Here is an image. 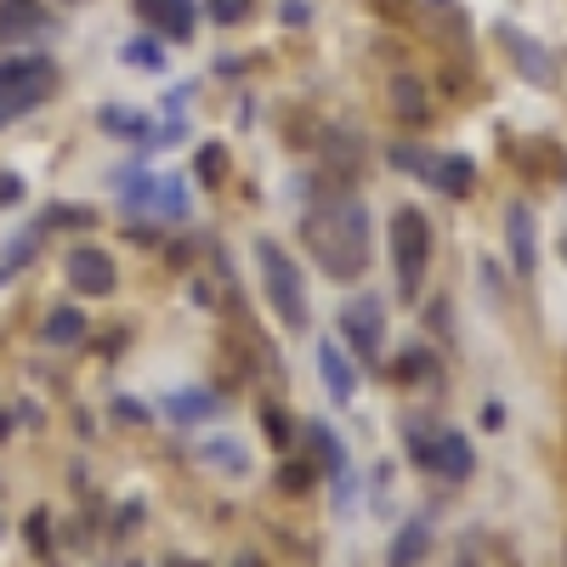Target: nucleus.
Segmentation results:
<instances>
[{
  "instance_id": "nucleus-1",
  "label": "nucleus",
  "mask_w": 567,
  "mask_h": 567,
  "mask_svg": "<svg viewBox=\"0 0 567 567\" xmlns=\"http://www.w3.org/2000/svg\"><path fill=\"white\" fill-rule=\"evenodd\" d=\"M307 245H312L323 278L352 284L369 267V210L358 199H323L307 216Z\"/></svg>"
},
{
  "instance_id": "nucleus-2",
  "label": "nucleus",
  "mask_w": 567,
  "mask_h": 567,
  "mask_svg": "<svg viewBox=\"0 0 567 567\" xmlns=\"http://www.w3.org/2000/svg\"><path fill=\"white\" fill-rule=\"evenodd\" d=\"M256 267H261V284H267V301H272L278 323L290 329V336H301L312 323V307H307V278H301L296 256H284L272 239H256Z\"/></svg>"
},
{
  "instance_id": "nucleus-3",
  "label": "nucleus",
  "mask_w": 567,
  "mask_h": 567,
  "mask_svg": "<svg viewBox=\"0 0 567 567\" xmlns=\"http://www.w3.org/2000/svg\"><path fill=\"white\" fill-rule=\"evenodd\" d=\"M425 261H432V221L409 205V210L392 216V267H398V296H403V301L420 296Z\"/></svg>"
},
{
  "instance_id": "nucleus-4",
  "label": "nucleus",
  "mask_w": 567,
  "mask_h": 567,
  "mask_svg": "<svg viewBox=\"0 0 567 567\" xmlns=\"http://www.w3.org/2000/svg\"><path fill=\"white\" fill-rule=\"evenodd\" d=\"M52 63L45 58H12V63H0V125H12L23 120L29 109H40L45 97H52Z\"/></svg>"
},
{
  "instance_id": "nucleus-5",
  "label": "nucleus",
  "mask_w": 567,
  "mask_h": 567,
  "mask_svg": "<svg viewBox=\"0 0 567 567\" xmlns=\"http://www.w3.org/2000/svg\"><path fill=\"white\" fill-rule=\"evenodd\" d=\"M341 336H347V347L358 352V358H381V347H386V301L381 296H352L347 307H341Z\"/></svg>"
},
{
  "instance_id": "nucleus-6",
  "label": "nucleus",
  "mask_w": 567,
  "mask_h": 567,
  "mask_svg": "<svg viewBox=\"0 0 567 567\" xmlns=\"http://www.w3.org/2000/svg\"><path fill=\"white\" fill-rule=\"evenodd\" d=\"M392 159H398L403 171L425 176V182H432L437 194H449V199H465V194H471V182H477V165H471L465 154H443V159H432V154H414V148H392Z\"/></svg>"
},
{
  "instance_id": "nucleus-7",
  "label": "nucleus",
  "mask_w": 567,
  "mask_h": 567,
  "mask_svg": "<svg viewBox=\"0 0 567 567\" xmlns=\"http://www.w3.org/2000/svg\"><path fill=\"white\" fill-rule=\"evenodd\" d=\"M125 210H148L159 221H182L187 216V182L182 176H131L125 182Z\"/></svg>"
},
{
  "instance_id": "nucleus-8",
  "label": "nucleus",
  "mask_w": 567,
  "mask_h": 567,
  "mask_svg": "<svg viewBox=\"0 0 567 567\" xmlns=\"http://www.w3.org/2000/svg\"><path fill=\"white\" fill-rule=\"evenodd\" d=\"M409 460L437 471V477H471V443L460 432H437V437H409Z\"/></svg>"
},
{
  "instance_id": "nucleus-9",
  "label": "nucleus",
  "mask_w": 567,
  "mask_h": 567,
  "mask_svg": "<svg viewBox=\"0 0 567 567\" xmlns=\"http://www.w3.org/2000/svg\"><path fill=\"white\" fill-rule=\"evenodd\" d=\"M63 272H69V284H74L80 296H109L114 284H120L114 256H109V250H91V245L69 250V256H63Z\"/></svg>"
},
{
  "instance_id": "nucleus-10",
  "label": "nucleus",
  "mask_w": 567,
  "mask_h": 567,
  "mask_svg": "<svg viewBox=\"0 0 567 567\" xmlns=\"http://www.w3.org/2000/svg\"><path fill=\"white\" fill-rule=\"evenodd\" d=\"M136 18L165 40H194V0H136Z\"/></svg>"
},
{
  "instance_id": "nucleus-11",
  "label": "nucleus",
  "mask_w": 567,
  "mask_h": 567,
  "mask_svg": "<svg viewBox=\"0 0 567 567\" xmlns=\"http://www.w3.org/2000/svg\"><path fill=\"white\" fill-rule=\"evenodd\" d=\"M318 374H323V386L336 403H352L358 398V369L347 363L341 341H318Z\"/></svg>"
},
{
  "instance_id": "nucleus-12",
  "label": "nucleus",
  "mask_w": 567,
  "mask_h": 567,
  "mask_svg": "<svg viewBox=\"0 0 567 567\" xmlns=\"http://www.w3.org/2000/svg\"><path fill=\"white\" fill-rule=\"evenodd\" d=\"M505 239H511V267H516V272H534L539 239H534V210H528V205H511V210H505Z\"/></svg>"
},
{
  "instance_id": "nucleus-13",
  "label": "nucleus",
  "mask_w": 567,
  "mask_h": 567,
  "mask_svg": "<svg viewBox=\"0 0 567 567\" xmlns=\"http://www.w3.org/2000/svg\"><path fill=\"white\" fill-rule=\"evenodd\" d=\"M307 437H312V454H318V465H329V477H336V488L347 494L352 471H347V449H341V437L329 432V425H307Z\"/></svg>"
},
{
  "instance_id": "nucleus-14",
  "label": "nucleus",
  "mask_w": 567,
  "mask_h": 567,
  "mask_svg": "<svg viewBox=\"0 0 567 567\" xmlns=\"http://www.w3.org/2000/svg\"><path fill=\"white\" fill-rule=\"evenodd\" d=\"M45 7L40 0H0V34H40Z\"/></svg>"
},
{
  "instance_id": "nucleus-15",
  "label": "nucleus",
  "mask_w": 567,
  "mask_h": 567,
  "mask_svg": "<svg viewBox=\"0 0 567 567\" xmlns=\"http://www.w3.org/2000/svg\"><path fill=\"white\" fill-rule=\"evenodd\" d=\"M216 409H221V403H216L210 392H199V386H187V392H171V398H165V414L182 420V425H187V420H210Z\"/></svg>"
},
{
  "instance_id": "nucleus-16",
  "label": "nucleus",
  "mask_w": 567,
  "mask_h": 567,
  "mask_svg": "<svg viewBox=\"0 0 567 567\" xmlns=\"http://www.w3.org/2000/svg\"><path fill=\"white\" fill-rule=\"evenodd\" d=\"M425 550H432V528H425V523H409V528L392 539V556H386V567H414Z\"/></svg>"
},
{
  "instance_id": "nucleus-17",
  "label": "nucleus",
  "mask_w": 567,
  "mask_h": 567,
  "mask_svg": "<svg viewBox=\"0 0 567 567\" xmlns=\"http://www.w3.org/2000/svg\"><path fill=\"white\" fill-rule=\"evenodd\" d=\"M97 120H103L109 136H125V142H148V136H154L148 114H136V109H103Z\"/></svg>"
},
{
  "instance_id": "nucleus-18",
  "label": "nucleus",
  "mask_w": 567,
  "mask_h": 567,
  "mask_svg": "<svg viewBox=\"0 0 567 567\" xmlns=\"http://www.w3.org/2000/svg\"><path fill=\"white\" fill-rule=\"evenodd\" d=\"M85 336V312H74V307H58L52 318H45V341L52 347H74Z\"/></svg>"
},
{
  "instance_id": "nucleus-19",
  "label": "nucleus",
  "mask_w": 567,
  "mask_h": 567,
  "mask_svg": "<svg viewBox=\"0 0 567 567\" xmlns=\"http://www.w3.org/2000/svg\"><path fill=\"white\" fill-rule=\"evenodd\" d=\"M34 250H40V227L18 233V239H12V250H7V261H0V284H7L12 272H23V267L34 261Z\"/></svg>"
},
{
  "instance_id": "nucleus-20",
  "label": "nucleus",
  "mask_w": 567,
  "mask_h": 567,
  "mask_svg": "<svg viewBox=\"0 0 567 567\" xmlns=\"http://www.w3.org/2000/svg\"><path fill=\"white\" fill-rule=\"evenodd\" d=\"M505 40H511V52L528 63V80H550V58L539 52V45L528 40V34H516V29H505Z\"/></svg>"
},
{
  "instance_id": "nucleus-21",
  "label": "nucleus",
  "mask_w": 567,
  "mask_h": 567,
  "mask_svg": "<svg viewBox=\"0 0 567 567\" xmlns=\"http://www.w3.org/2000/svg\"><path fill=\"white\" fill-rule=\"evenodd\" d=\"M91 221H97V216L80 210V205H58L52 216H45V227H91Z\"/></svg>"
},
{
  "instance_id": "nucleus-22",
  "label": "nucleus",
  "mask_w": 567,
  "mask_h": 567,
  "mask_svg": "<svg viewBox=\"0 0 567 567\" xmlns=\"http://www.w3.org/2000/svg\"><path fill=\"white\" fill-rule=\"evenodd\" d=\"M125 63H148V69H159V63H165V52H159L154 40H131V45H125Z\"/></svg>"
},
{
  "instance_id": "nucleus-23",
  "label": "nucleus",
  "mask_w": 567,
  "mask_h": 567,
  "mask_svg": "<svg viewBox=\"0 0 567 567\" xmlns=\"http://www.w3.org/2000/svg\"><path fill=\"white\" fill-rule=\"evenodd\" d=\"M250 7H256V0H210V18L216 23H239Z\"/></svg>"
},
{
  "instance_id": "nucleus-24",
  "label": "nucleus",
  "mask_w": 567,
  "mask_h": 567,
  "mask_svg": "<svg viewBox=\"0 0 567 567\" xmlns=\"http://www.w3.org/2000/svg\"><path fill=\"white\" fill-rule=\"evenodd\" d=\"M199 176L205 182H221V148H216V142H205V148H199Z\"/></svg>"
},
{
  "instance_id": "nucleus-25",
  "label": "nucleus",
  "mask_w": 567,
  "mask_h": 567,
  "mask_svg": "<svg viewBox=\"0 0 567 567\" xmlns=\"http://www.w3.org/2000/svg\"><path fill=\"white\" fill-rule=\"evenodd\" d=\"M267 432H272V449H290V420H284V414L267 409Z\"/></svg>"
},
{
  "instance_id": "nucleus-26",
  "label": "nucleus",
  "mask_w": 567,
  "mask_h": 567,
  "mask_svg": "<svg viewBox=\"0 0 567 567\" xmlns=\"http://www.w3.org/2000/svg\"><path fill=\"white\" fill-rule=\"evenodd\" d=\"M284 488L301 494V488H307V465H290V471H284Z\"/></svg>"
},
{
  "instance_id": "nucleus-27",
  "label": "nucleus",
  "mask_w": 567,
  "mask_h": 567,
  "mask_svg": "<svg viewBox=\"0 0 567 567\" xmlns=\"http://www.w3.org/2000/svg\"><path fill=\"white\" fill-rule=\"evenodd\" d=\"M23 194V182L18 176H0V199H18Z\"/></svg>"
},
{
  "instance_id": "nucleus-28",
  "label": "nucleus",
  "mask_w": 567,
  "mask_h": 567,
  "mask_svg": "<svg viewBox=\"0 0 567 567\" xmlns=\"http://www.w3.org/2000/svg\"><path fill=\"white\" fill-rule=\"evenodd\" d=\"M0 437H12V420L7 414H0Z\"/></svg>"
},
{
  "instance_id": "nucleus-29",
  "label": "nucleus",
  "mask_w": 567,
  "mask_h": 567,
  "mask_svg": "<svg viewBox=\"0 0 567 567\" xmlns=\"http://www.w3.org/2000/svg\"><path fill=\"white\" fill-rule=\"evenodd\" d=\"M245 567H256V561H245Z\"/></svg>"
}]
</instances>
